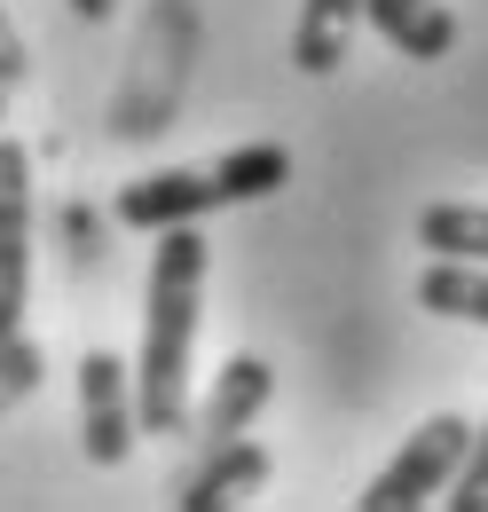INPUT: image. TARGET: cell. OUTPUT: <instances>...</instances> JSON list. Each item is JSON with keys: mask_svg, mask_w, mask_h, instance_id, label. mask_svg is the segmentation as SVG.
Instances as JSON below:
<instances>
[{"mask_svg": "<svg viewBox=\"0 0 488 512\" xmlns=\"http://www.w3.org/2000/svg\"><path fill=\"white\" fill-rule=\"evenodd\" d=\"M197 300H205V237L197 221L158 229L150 284H142V355L134 371V434H182L189 426V347H197Z\"/></svg>", "mask_w": 488, "mask_h": 512, "instance_id": "cell-1", "label": "cell"}, {"mask_svg": "<svg viewBox=\"0 0 488 512\" xmlns=\"http://www.w3.org/2000/svg\"><path fill=\"white\" fill-rule=\"evenodd\" d=\"M284 182H292V150H284V142H244V150L213 158V166H166V174L126 182L111 213H119L126 229L158 237V229L205 221V213H221V205H260V197H276Z\"/></svg>", "mask_w": 488, "mask_h": 512, "instance_id": "cell-2", "label": "cell"}, {"mask_svg": "<svg viewBox=\"0 0 488 512\" xmlns=\"http://www.w3.org/2000/svg\"><path fill=\"white\" fill-rule=\"evenodd\" d=\"M465 442H473V426H465L457 410L426 418L410 442L394 449V465L363 489V512H418V505H433V497L449 489V473L465 465Z\"/></svg>", "mask_w": 488, "mask_h": 512, "instance_id": "cell-3", "label": "cell"}, {"mask_svg": "<svg viewBox=\"0 0 488 512\" xmlns=\"http://www.w3.org/2000/svg\"><path fill=\"white\" fill-rule=\"evenodd\" d=\"M32 300V150L0 134V339L24 331Z\"/></svg>", "mask_w": 488, "mask_h": 512, "instance_id": "cell-4", "label": "cell"}, {"mask_svg": "<svg viewBox=\"0 0 488 512\" xmlns=\"http://www.w3.org/2000/svg\"><path fill=\"white\" fill-rule=\"evenodd\" d=\"M79 449L87 465H126L134 449V371L103 347H87L79 363Z\"/></svg>", "mask_w": 488, "mask_h": 512, "instance_id": "cell-5", "label": "cell"}, {"mask_svg": "<svg viewBox=\"0 0 488 512\" xmlns=\"http://www.w3.org/2000/svg\"><path fill=\"white\" fill-rule=\"evenodd\" d=\"M268 402H276V371H268L260 355H229L221 379L205 386V402H189V426H182V434L197 449H221V442H237Z\"/></svg>", "mask_w": 488, "mask_h": 512, "instance_id": "cell-6", "label": "cell"}, {"mask_svg": "<svg viewBox=\"0 0 488 512\" xmlns=\"http://www.w3.org/2000/svg\"><path fill=\"white\" fill-rule=\"evenodd\" d=\"M268 473H276L268 449L237 434V442H221V449H197V473L182 481L174 505H182V512H229V505H244V497H260Z\"/></svg>", "mask_w": 488, "mask_h": 512, "instance_id": "cell-7", "label": "cell"}, {"mask_svg": "<svg viewBox=\"0 0 488 512\" xmlns=\"http://www.w3.org/2000/svg\"><path fill=\"white\" fill-rule=\"evenodd\" d=\"M363 24L386 48H402L410 64H441L457 48V16L441 0H363Z\"/></svg>", "mask_w": 488, "mask_h": 512, "instance_id": "cell-8", "label": "cell"}, {"mask_svg": "<svg viewBox=\"0 0 488 512\" xmlns=\"http://www.w3.org/2000/svg\"><path fill=\"white\" fill-rule=\"evenodd\" d=\"M363 24V0H300V24H292V64L307 79H331L347 64V40Z\"/></svg>", "mask_w": 488, "mask_h": 512, "instance_id": "cell-9", "label": "cell"}, {"mask_svg": "<svg viewBox=\"0 0 488 512\" xmlns=\"http://www.w3.org/2000/svg\"><path fill=\"white\" fill-rule=\"evenodd\" d=\"M418 308L449 323H481L488 331V268L481 260H433L418 276Z\"/></svg>", "mask_w": 488, "mask_h": 512, "instance_id": "cell-10", "label": "cell"}, {"mask_svg": "<svg viewBox=\"0 0 488 512\" xmlns=\"http://www.w3.org/2000/svg\"><path fill=\"white\" fill-rule=\"evenodd\" d=\"M418 245L433 260H481L488 268V205H426L418 213Z\"/></svg>", "mask_w": 488, "mask_h": 512, "instance_id": "cell-11", "label": "cell"}, {"mask_svg": "<svg viewBox=\"0 0 488 512\" xmlns=\"http://www.w3.org/2000/svg\"><path fill=\"white\" fill-rule=\"evenodd\" d=\"M40 379H48V355H40V339L8 331V339H0V418H8L24 394H40Z\"/></svg>", "mask_w": 488, "mask_h": 512, "instance_id": "cell-12", "label": "cell"}, {"mask_svg": "<svg viewBox=\"0 0 488 512\" xmlns=\"http://www.w3.org/2000/svg\"><path fill=\"white\" fill-rule=\"evenodd\" d=\"M449 505L457 512H488V418L473 426V442H465V465L449 473Z\"/></svg>", "mask_w": 488, "mask_h": 512, "instance_id": "cell-13", "label": "cell"}, {"mask_svg": "<svg viewBox=\"0 0 488 512\" xmlns=\"http://www.w3.org/2000/svg\"><path fill=\"white\" fill-rule=\"evenodd\" d=\"M32 79V48H24V32L0 16V87H24Z\"/></svg>", "mask_w": 488, "mask_h": 512, "instance_id": "cell-14", "label": "cell"}, {"mask_svg": "<svg viewBox=\"0 0 488 512\" xmlns=\"http://www.w3.org/2000/svg\"><path fill=\"white\" fill-rule=\"evenodd\" d=\"M71 16L79 24H103V16H119V0H71Z\"/></svg>", "mask_w": 488, "mask_h": 512, "instance_id": "cell-15", "label": "cell"}, {"mask_svg": "<svg viewBox=\"0 0 488 512\" xmlns=\"http://www.w3.org/2000/svg\"><path fill=\"white\" fill-rule=\"evenodd\" d=\"M0 119H8V87H0Z\"/></svg>", "mask_w": 488, "mask_h": 512, "instance_id": "cell-16", "label": "cell"}]
</instances>
